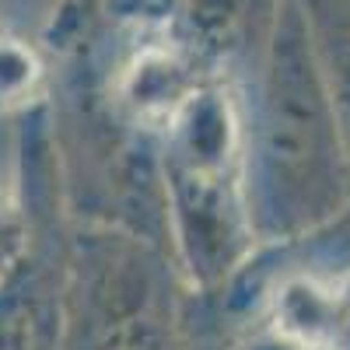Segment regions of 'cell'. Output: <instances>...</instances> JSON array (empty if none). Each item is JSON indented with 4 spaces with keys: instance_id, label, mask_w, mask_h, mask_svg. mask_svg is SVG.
Segmentation results:
<instances>
[{
    "instance_id": "cell-4",
    "label": "cell",
    "mask_w": 350,
    "mask_h": 350,
    "mask_svg": "<svg viewBox=\"0 0 350 350\" xmlns=\"http://www.w3.org/2000/svg\"><path fill=\"white\" fill-rule=\"evenodd\" d=\"M301 8L350 148V0H301Z\"/></svg>"
},
{
    "instance_id": "cell-1",
    "label": "cell",
    "mask_w": 350,
    "mask_h": 350,
    "mask_svg": "<svg viewBox=\"0 0 350 350\" xmlns=\"http://www.w3.org/2000/svg\"><path fill=\"white\" fill-rule=\"evenodd\" d=\"M242 140L259 249L298 242L350 207V148L301 0H280Z\"/></svg>"
},
{
    "instance_id": "cell-6",
    "label": "cell",
    "mask_w": 350,
    "mask_h": 350,
    "mask_svg": "<svg viewBox=\"0 0 350 350\" xmlns=\"http://www.w3.org/2000/svg\"><path fill=\"white\" fill-rule=\"evenodd\" d=\"M32 245V217H28L18 189H0V280H4Z\"/></svg>"
},
{
    "instance_id": "cell-5",
    "label": "cell",
    "mask_w": 350,
    "mask_h": 350,
    "mask_svg": "<svg viewBox=\"0 0 350 350\" xmlns=\"http://www.w3.org/2000/svg\"><path fill=\"white\" fill-rule=\"evenodd\" d=\"M42 84V64L21 39L0 28V109H36Z\"/></svg>"
},
{
    "instance_id": "cell-3",
    "label": "cell",
    "mask_w": 350,
    "mask_h": 350,
    "mask_svg": "<svg viewBox=\"0 0 350 350\" xmlns=\"http://www.w3.org/2000/svg\"><path fill=\"white\" fill-rule=\"evenodd\" d=\"M196 305L172 249L70 221L60 350H200Z\"/></svg>"
},
{
    "instance_id": "cell-2",
    "label": "cell",
    "mask_w": 350,
    "mask_h": 350,
    "mask_svg": "<svg viewBox=\"0 0 350 350\" xmlns=\"http://www.w3.org/2000/svg\"><path fill=\"white\" fill-rule=\"evenodd\" d=\"M168 245L186 284L214 298L252 259L242 102L203 81L158 133Z\"/></svg>"
}]
</instances>
